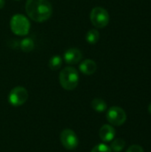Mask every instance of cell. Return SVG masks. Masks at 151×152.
Returning a JSON list of instances; mask_svg holds the SVG:
<instances>
[{
    "mask_svg": "<svg viewBox=\"0 0 151 152\" xmlns=\"http://www.w3.org/2000/svg\"><path fill=\"white\" fill-rule=\"evenodd\" d=\"M25 10L28 17L36 22L47 20L53 13V7L48 0H27Z\"/></svg>",
    "mask_w": 151,
    "mask_h": 152,
    "instance_id": "6da1fadb",
    "label": "cell"
},
{
    "mask_svg": "<svg viewBox=\"0 0 151 152\" xmlns=\"http://www.w3.org/2000/svg\"><path fill=\"white\" fill-rule=\"evenodd\" d=\"M60 84L65 90H74L79 83V75L77 70L73 67H66L61 72L59 76Z\"/></svg>",
    "mask_w": 151,
    "mask_h": 152,
    "instance_id": "7a4b0ae2",
    "label": "cell"
},
{
    "mask_svg": "<svg viewBox=\"0 0 151 152\" xmlns=\"http://www.w3.org/2000/svg\"><path fill=\"white\" fill-rule=\"evenodd\" d=\"M10 28L13 34L17 36H27L29 32L30 23L22 14H15L11 18Z\"/></svg>",
    "mask_w": 151,
    "mask_h": 152,
    "instance_id": "3957f363",
    "label": "cell"
},
{
    "mask_svg": "<svg viewBox=\"0 0 151 152\" xmlns=\"http://www.w3.org/2000/svg\"><path fill=\"white\" fill-rule=\"evenodd\" d=\"M92 24L97 28H105L109 22V14L106 9L101 6L94 7L90 13Z\"/></svg>",
    "mask_w": 151,
    "mask_h": 152,
    "instance_id": "277c9868",
    "label": "cell"
},
{
    "mask_svg": "<svg viewBox=\"0 0 151 152\" xmlns=\"http://www.w3.org/2000/svg\"><path fill=\"white\" fill-rule=\"evenodd\" d=\"M28 98V94L26 88L22 86H16L12 88L8 95V101L11 105L19 107L23 105Z\"/></svg>",
    "mask_w": 151,
    "mask_h": 152,
    "instance_id": "5b68a950",
    "label": "cell"
},
{
    "mask_svg": "<svg viewBox=\"0 0 151 152\" xmlns=\"http://www.w3.org/2000/svg\"><path fill=\"white\" fill-rule=\"evenodd\" d=\"M107 120L109 122V124L116 126H120L124 125V123L126 121V113L125 111L117 106H114L109 109L107 112Z\"/></svg>",
    "mask_w": 151,
    "mask_h": 152,
    "instance_id": "8992f818",
    "label": "cell"
},
{
    "mask_svg": "<svg viewBox=\"0 0 151 152\" xmlns=\"http://www.w3.org/2000/svg\"><path fill=\"white\" fill-rule=\"evenodd\" d=\"M61 142L67 150H75L79 143L78 137L71 129H64L61 134Z\"/></svg>",
    "mask_w": 151,
    "mask_h": 152,
    "instance_id": "52a82bcc",
    "label": "cell"
},
{
    "mask_svg": "<svg viewBox=\"0 0 151 152\" xmlns=\"http://www.w3.org/2000/svg\"><path fill=\"white\" fill-rule=\"evenodd\" d=\"M82 58H83V53L77 48H69L63 54V59L65 62L69 65L78 63L82 60Z\"/></svg>",
    "mask_w": 151,
    "mask_h": 152,
    "instance_id": "ba28073f",
    "label": "cell"
},
{
    "mask_svg": "<svg viewBox=\"0 0 151 152\" xmlns=\"http://www.w3.org/2000/svg\"><path fill=\"white\" fill-rule=\"evenodd\" d=\"M99 135L101 141H103L104 142H109L114 140L116 135V130L110 125H104L100 129Z\"/></svg>",
    "mask_w": 151,
    "mask_h": 152,
    "instance_id": "9c48e42d",
    "label": "cell"
},
{
    "mask_svg": "<svg viewBox=\"0 0 151 152\" xmlns=\"http://www.w3.org/2000/svg\"><path fill=\"white\" fill-rule=\"evenodd\" d=\"M79 70L87 76L93 75L97 70V64L93 60H85L79 65Z\"/></svg>",
    "mask_w": 151,
    "mask_h": 152,
    "instance_id": "30bf717a",
    "label": "cell"
},
{
    "mask_svg": "<svg viewBox=\"0 0 151 152\" xmlns=\"http://www.w3.org/2000/svg\"><path fill=\"white\" fill-rule=\"evenodd\" d=\"M85 39L90 45H95L100 39V33L97 29L92 28L85 35Z\"/></svg>",
    "mask_w": 151,
    "mask_h": 152,
    "instance_id": "8fae6325",
    "label": "cell"
},
{
    "mask_svg": "<svg viewBox=\"0 0 151 152\" xmlns=\"http://www.w3.org/2000/svg\"><path fill=\"white\" fill-rule=\"evenodd\" d=\"M34 47H35V43L32 40V38H30V37L23 38L20 41V48L25 53H29V52L33 51Z\"/></svg>",
    "mask_w": 151,
    "mask_h": 152,
    "instance_id": "7c38bea8",
    "label": "cell"
},
{
    "mask_svg": "<svg viewBox=\"0 0 151 152\" xmlns=\"http://www.w3.org/2000/svg\"><path fill=\"white\" fill-rule=\"evenodd\" d=\"M92 108L97 112H104L107 110V103L100 98H96L92 102Z\"/></svg>",
    "mask_w": 151,
    "mask_h": 152,
    "instance_id": "4fadbf2b",
    "label": "cell"
},
{
    "mask_svg": "<svg viewBox=\"0 0 151 152\" xmlns=\"http://www.w3.org/2000/svg\"><path fill=\"white\" fill-rule=\"evenodd\" d=\"M125 146V141L122 138H117L115 140H112L111 145H110V150L114 152H120L124 150Z\"/></svg>",
    "mask_w": 151,
    "mask_h": 152,
    "instance_id": "5bb4252c",
    "label": "cell"
},
{
    "mask_svg": "<svg viewBox=\"0 0 151 152\" xmlns=\"http://www.w3.org/2000/svg\"><path fill=\"white\" fill-rule=\"evenodd\" d=\"M49 68L52 70H58L62 65V59L60 55H54L49 60Z\"/></svg>",
    "mask_w": 151,
    "mask_h": 152,
    "instance_id": "9a60e30c",
    "label": "cell"
},
{
    "mask_svg": "<svg viewBox=\"0 0 151 152\" xmlns=\"http://www.w3.org/2000/svg\"><path fill=\"white\" fill-rule=\"evenodd\" d=\"M91 152H112V151L110 150V148L108 145H106L104 143H100V144L94 146Z\"/></svg>",
    "mask_w": 151,
    "mask_h": 152,
    "instance_id": "2e32d148",
    "label": "cell"
},
{
    "mask_svg": "<svg viewBox=\"0 0 151 152\" xmlns=\"http://www.w3.org/2000/svg\"><path fill=\"white\" fill-rule=\"evenodd\" d=\"M126 152H144V151H143V149H142V146L137 145V144H134V145L130 146L127 149Z\"/></svg>",
    "mask_w": 151,
    "mask_h": 152,
    "instance_id": "e0dca14e",
    "label": "cell"
},
{
    "mask_svg": "<svg viewBox=\"0 0 151 152\" xmlns=\"http://www.w3.org/2000/svg\"><path fill=\"white\" fill-rule=\"evenodd\" d=\"M4 4H5L4 0H0V9H2L4 6Z\"/></svg>",
    "mask_w": 151,
    "mask_h": 152,
    "instance_id": "ac0fdd59",
    "label": "cell"
},
{
    "mask_svg": "<svg viewBox=\"0 0 151 152\" xmlns=\"http://www.w3.org/2000/svg\"><path fill=\"white\" fill-rule=\"evenodd\" d=\"M148 110H149V112L151 114V103L149 105V108H148Z\"/></svg>",
    "mask_w": 151,
    "mask_h": 152,
    "instance_id": "d6986e66",
    "label": "cell"
},
{
    "mask_svg": "<svg viewBox=\"0 0 151 152\" xmlns=\"http://www.w3.org/2000/svg\"><path fill=\"white\" fill-rule=\"evenodd\" d=\"M16 1H18V0H16Z\"/></svg>",
    "mask_w": 151,
    "mask_h": 152,
    "instance_id": "ffe728a7",
    "label": "cell"
}]
</instances>
